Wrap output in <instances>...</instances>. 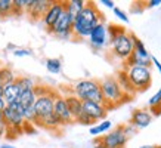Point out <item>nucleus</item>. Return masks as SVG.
Wrapping results in <instances>:
<instances>
[{"mask_svg":"<svg viewBox=\"0 0 161 148\" xmlns=\"http://www.w3.org/2000/svg\"><path fill=\"white\" fill-rule=\"evenodd\" d=\"M101 5H103L105 8H109V9H114L115 8V3L112 0H101Z\"/></svg>","mask_w":161,"mask_h":148,"instance_id":"7c9ffc66","label":"nucleus"},{"mask_svg":"<svg viewBox=\"0 0 161 148\" xmlns=\"http://www.w3.org/2000/svg\"><path fill=\"white\" fill-rule=\"evenodd\" d=\"M16 80L14 70L9 65H2L0 67V86H8V84L14 83Z\"/></svg>","mask_w":161,"mask_h":148,"instance_id":"aec40b11","label":"nucleus"},{"mask_svg":"<svg viewBox=\"0 0 161 148\" xmlns=\"http://www.w3.org/2000/svg\"><path fill=\"white\" fill-rule=\"evenodd\" d=\"M84 6H86V2H84V0H67V2H64L65 12H68L73 18H75V16L84 9Z\"/></svg>","mask_w":161,"mask_h":148,"instance_id":"a211bd4d","label":"nucleus"},{"mask_svg":"<svg viewBox=\"0 0 161 148\" xmlns=\"http://www.w3.org/2000/svg\"><path fill=\"white\" fill-rule=\"evenodd\" d=\"M112 10H114V15L117 16L118 20H121L124 24H127V22H129V16H127V14L123 9H120V8H114Z\"/></svg>","mask_w":161,"mask_h":148,"instance_id":"cd10ccee","label":"nucleus"},{"mask_svg":"<svg viewBox=\"0 0 161 148\" xmlns=\"http://www.w3.org/2000/svg\"><path fill=\"white\" fill-rule=\"evenodd\" d=\"M36 99H37V95H36L34 89H27V90H22V92H21V96H19V99H18V104H19L24 110L33 108Z\"/></svg>","mask_w":161,"mask_h":148,"instance_id":"f3484780","label":"nucleus"},{"mask_svg":"<svg viewBox=\"0 0 161 148\" xmlns=\"http://www.w3.org/2000/svg\"><path fill=\"white\" fill-rule=\"evenodd\" d=\"M6 130H8V128H6V123H5V120H3L2 111H0V138L6 135Z\"/></svg>","mask_w":161,"mask_h":148,"instance_id":"c756f323","label":"nucleus"},{"mask_svg":"<svg viewBox=\"0 0 161 148\" xmlns=\"http://www.w3.org/2000/svg\"><path fill=\"white\" fill-rule=\"evenodd\" d=\"M99 84H101V92L103 96V105L108 111L111 108H117V107L133 99L132 96H129L127 94L123 92V89L120 88V84L117 83L114 76H108V77L102 79L99 82Z\"/></svg>","mask_w":161,"mask_h":148,"instance_id":"7ed1b4c3","label":"nucleus"},{"mask_svg":"<svg viewBox=\"0 0 161 148\" xmlns=\"http://www.w3.org/2000/svg\"><path fill=\"white\" fill-rule=\"evenodd\" d=\"M160 147H161V145H160Z\"/></svg>","mask_w":161,"mask_h":148,"instance_id":"ea45409f","label":"nucleus"},{"mask_svg":"<svg viewBox=\"0 0 161 148\" xmlns=\"http://www.w3.org/2000/svg\"><path fill=\"white\" fill-rule=\"evenodd\" d=\"M21 92H22V89H21V86L18 84L16 80H15L14 83L8 84V86H3V99H5L6 105L18 102V99L21 96Z\"/></svg>","mask_w":161,"mask_h":148,"instance_id":"2eb2a0df","label":"nucleus"},{"mask_svg":"<svg viewBox=\"0 0 161 148\" xmlns=\"http://www.w3.org/2000/svg\"><path fill=\"white\" fill-rule=\"evenodd\" d=\"M14 5V15H22L27 8V0H12Z\"/></svg>","mask_w":161,"mask_h":148,"instance_id":"393cba45","label":"nucleus"},{"mask_svg":"<svg viewBox=\"0 0 161 148\" xmlns=\"http://www.w3.org/2000/svg\"><path fill=\"white\" fill-rule=\"evenodd\" d=\"M22 113H24V108H22L18 102L9 104V105H6L5 108H3L2 116H3V120H5L6 128H8L6 135H10V133L14 132L15 138H16L19 133H22L25 130V128H27L28 123L24 120Z\"/></svg>","mask_w":161,"mask_h":148,"instance_id":"39448f33","label":"nucleus"},{"mask_svg":"<svg viewBox=\"0 0 161 148\" xmlns=\"http://www.w3.org/2000/svg\"><path fill=\"white\" fill-rule=\"evenodd\" d=\"M73 22H74V18L68 12L64 10L62 15H61L58 18V21L55 22V25L49 30V33L59 40L73 39Z\"/></svg>","mask_w":161,"mask_h":148,"instance_id":"6e6552de","label":"nucleus"},{"mask_svg":"<svg viewBox=\"0 0 161 148\" xmlns=\"http://www.w3.org/2000/svg\"><path fill=\"white\" fill-rule=\"evenodd\" d=\"M53 114L59 118V122L62 123V126L74 123L73 117H71V114H69L68 105H67V102H65V98H64V95H61V94H56V96H55Z\"/></svg>","mask_w":161,"mask_h":148,"instance_id":"9d476101","label":"nucleus"},{"mask_svg":"<svg viewBox=\"0 0 161 148\" xmlns=\"http://www.w3.org/2000/svg\"><path fill=\"white\" fill-rule=\"evenodd\" d=\"M103 21L102 12L98 9L95 2H86L84 9L74 18L73 22V37L74 39H86L99 22Z\"/></svg>","mask_w":161,"mask_h":148,"instance_id":"f257e3e1","label":"nucleus"},{"mask_svg":"<svg viewBox=\"0 0 161 148\" xmlns=\"http://www.w3.org/2000/svg\"><path fill=\"white\" fill-rule=\"evenodd\" d=\"M139 148H161L160 145H142V147Z\"/></svg>","mask_w":161,"mask_h":148,"instance_id":"f704fd0d","label":"nucleus"},{"mask_svg":"<svg viewBox=\"0 0 161 148\" xmlns=\"http://www.w3.org/2000/svg\"><path fill=\"white\" fill-rule=\"evenodd\" d=\"M64 10H65V8H64V2H59V0H52L49 9L46 10V14H44L43 18H42V21H43L44 27L47 28V31H49V30L55 25V22L58 21V18L62 15Z\"/></svg>","mask_w":161,"mask_h":148,"instance_id":"9b49d317","label":"nucleus"},{"mask_svg":"<svg viewBox=\"0 0 161 148\" xmlns=\"http://www.w3.org/2000/svg\"><path fill=\"white\" fill-rule=\"evenodd\" d=\"M0 96H3V86H0Z\"/></svg>","mask_w":161,"mask_h":148,"instance_id":"4c0bfd02","label":"nucleus"},{"mask_svg":"<svg viewBox=\"0 0 161 148\" xmlns=\"http://www.w3.org/2000/svg\"><path fill=\"white\" fill-rule=\"evenodd\" d=\"M83 113L87 114L89 118L92 120L93 123L101 122L107 117L108 110L101 105V104H95V102H83Z\"/></svg>","mask_w":161,"mask_h":148,"instance_id":"4468645a","label":"nucleus"},{"mask_svg":"<svg viewBox=\"0 0 161 148\" xmlns=\"http://www.w3.org/2000/svg\"><path fill=\"white\" fill-rule=\"evenodd\" d=\"M89 42L92 44L93 49H102L103 46L108 43V33H107V25L105 22H99L95 28L90 31V34H89Z\"/></svg>","mask_w":161,"mask_h":148,"instance_id":"f8f14e48","label":"nucleus"},{"mask_svg":"<svg viewBox=\"0 0 161 148\" xmlns=\"http://www.w3.org/2000/svg\"><path fill=\"white\" fill-rule=\"evenodd\" d=\"M0 67H2V62H0Z\"/></svg>","mask_w":161,"mask_h":148,"instance_id":"58836bf2","label":"nucleus"},{"mask_svg":"<svg viewBox=\"0 0 161 148\" xmlns=\"http://www.w3.org/2000/svg\"><path fill=\"white\" fill-rule=\"evenodd\" d=\"M16 82H18V84L21 86L22 90L36 88V82L31 79V77H27V76H19V77H16Z\"/></svg>","mask_w":161,"mask_h":148,"instance_id":"b1692460","label":"nucleus"},{"mask_svg":"<svg viewBox=\"0 0 161 148\" xmlns=\"http://www.w3.org/2000/svg\"><path fill=\"white\" fill-rule=\"evenodd\" d=\"M10 15H14L12 0H0V18H8Z\"/></svg>","mask_w":161,"mask_h":148,"instance_id":"5701e85b","label":"nucleus"},{"mask_svg":"<svg viewBox=\"0 0 161 148\" xmlns=\"http://www.w3.org/2000/svg\"><path fill=\"white\" fill-rule=\"evenodd\" d=\"M161 5V0H149V2H147V8H157V6Z\"/></svg>","mask_w":161,"mask_h":148,"instance_id":"2f4dec72","label":"nucleus"},{"mask_svg":"<svg viewBox=\"0 0 161 148\" xmlns=\"http://www.w3.org/2000/svg\"><path fill=\"white\" fill-rule=\"evenodd\" d=\"M151 122H152V116L148 110L136 108V110H133L132 114H130L129 124L136 129H143V128H148L151 124Z\"/></svg>","mask_w":161,"mask_h":148,"instance_id":"ddd939ff","label":"nucleus"},{"mask_svg":"<svg viewBox=\"0 0 161 148\" xmlns=\"http://www.w3.org/2000/svg\"><path fill=\"white\" fill-rule=\"evenodd\" d=\"M126 71L127 79L132 84L135 94H142L151 88L152 83V73L151 68H145V67H123Z\"/></svg>","mask_w":161,"mask_h":148,"instance_id":"423d86ee","label":"nucleus"},{"mask_svg":"<svg viewBox=\"0 0 161 148\" xmlns=\"http://www.w3.org/2000/svg\"><path fill=\"white\" fill-rule=\"evenodd\" d=\"M0 148H15V147H12V145H8V144H3Z\"/></svg>","mask_w":161,"mask_h":148,"instance_id":"e433bc0d","label":"nucleus"},{"mask_svg":"<svg viewBox=\"0 0 161 148\" xmlns=\"http://www.w3.org/2000/svg\"><path fill=\"white\" fill-rule=\"evenodd\" d=\"M46 68L52 74H59L62 70V62L58 58H49L46 59Z\"/></svg>","mask_w":161,"mask_h":148,"instance_id":"4be33fe9","label":"nucleus"},{"mask_svg":"<svg viewBox=\"0 0 161 148\" xmlns=\"http://www.w3.org/2000/svg\"><path fill=\"white\" fill-rule=\"evenodd\" d=\"M71 94H74L83 102H95V104L103 105V96H102V92H101L99 80H95V79L78 80L77 83L73 86V92Z\"/></svg>","mask_w":161,"mask_h":148,"instance_id":"20e7f679","label":"nucleus"},{"mask_svg":"<svg viewBox=\"0 0 161 148\" xmlns=\"http://www.w3.org/2000/svg\"><path fill=\"white\" fill-rule=\"evenodd\" d=\"M108 40L111 44V52L114 56L121 59L123 62L126 61L133 50V42L130 37V33H127L126 28L121 25L111 24L107 27Z\"/></svg>","mask_w":161,"mask_h":148,"instance_id":"f03ea898","label":"nucleus"},{"mask_svg":"<svg viewBox=\"0 0 161 148\" xmlns=\"http://www.w3.org/2000/svg\"><path fill=\"white\" fill-rule=\"evenodd\" d=\"M127 141H129V136L126 135L124 124H118L117 128L112 129L107 135L98 136L95 144H102L107 148H126Z\"/></svg>","mask_w":161,"mask_h":148,"instance_id":"0eeeda50","label":"nucleus"},{"mask_svg":"<svg viewBox=\"0 0 161 148\" xmlns=\"http://www.w3.org/2000/svg\"><path fill=\"white\" fill-rule=\"evenodd\" d=\"M6 107V102L5 99H3V96H0V111H3V108Z\"/></svg>","mask_w":161,"mask_h":148,"instance_id":"72a5a7b5","label":"nucleus"},{"mask_svg":"<svg viewBox=\"0 0 161 148\" xmlns=\"http://www.w3.org/2000/svg\"><path fill=\"white\" fill-rule=\"evenodd\" d=\"M151 62H152L154 65H155L157 70H158V71H160V74H161V62H160V61H158V59H157L155 56H152V58H151Z\"/></svg>","mask_w":161,"mask_h":148,"instance_id":"473e14b6","label":"nucleus"},{"mask_svg":"<svg viewBox=\"0 0 161 148\" xmlns=\"http://www.w3.org/2000/svg\"><path fill=\"white\" fill-rule=\"evenodd\" d=\"M93 148H107V147H103L102 144H95V147Z\"/></svg>","mask_w":161,"mask_h":148,"instance_id":"c9c22d12","label":"nucleus"},{"mask_svg":"<svg viewBox=\"0 0 161 148\" xmlns=\"http://www.w3.org/2000/svg\"><path fill=\"white\" fill-rule=\"evenodd\" d=\"M74 123H78V124H83V126H90V124H93V122L89 118L87 114L81 113L80 116H78L75 120H74Z\"/></svg>","mask_w":161,"mask_h":148,"instance_id":"bb28decb","label":"nucleus"},{"mask_svg":"<svg viewBox=\"0 0 161 148\" xmlns=\"http://www.w3.org/2000/svg\"><path fill=\"white\" fill-rule=\"evenodd\" d=\"M37 124H39V126H42V128H44V129H47V130H58L59 128H62V123L59 122V118L56 117L53 113L49 114L47 117H44V118H42V120H39V122H37Z\"/></svg>","mask_w":161,"mask_h":148,"instance_id":"6ab92c4d","label":"nucleus"},{"mask_svg":"<svg viewBox=\"0 0 161 148\" xmlns=\"http://www.w3.org/2000/svg\"><path fill=\"white\" fill-rule=\"evenodd\" d=\"M50 3L52 0H27L25 12L33 22H37V21H42L46 10L49 9Z\"/></svg>","mask_w":161,"mask_h":148,"instance_id":"1a4fd4ad","label":"nucleus"},{"mask_svg":"<svg viewBox=\"0 0 161 148\" xmlns=\"http://www.w3.org/2000/svg\"><path fill=\"white\" fill-rule=\"evenodd\" d=\"M148 105H149V108H154V107H160V105H161V88L158 89L155 94L151 96V99L148 101Z\"/></svg>","mask_w":161,"mask_h":148,"instance_id":"a878e982","label":"nucleus"},{"mask_svg":"<svg viewBox=\"0 0 161 148\" xmlns=\"http://www.w3.org/2000/svg\"><path fill=\"white\" fill-rule=\"evenodd\" d=\"M14 55L15 56H31L33 52L30 49H14Z\"/></svg>","mask_w":161,"mask_h":148,"instance_id":"c85d7f7f","label":"nucleus"},{"mask_svg":"<svg viewBox=\"0 0 161 148\" xmlns=\"http://www.w3.org/2000/svg\"><path fill=\"white\" fill-rule=\"evenodd\" d=\"M111 128H112V122H109V120H102L101 123L93 124L89 132H90V135H93V136H99V135L108 132Z\"/></svg>","mask_w":161,"mask_h":148,"instance_id":"412c9836","label":"nucleus"},{"mask_svg":"<svg viewBox=\"0 0 161 148\" xmlns=\"http://www.w3.org/2000/svg\"><path fill=\"white\" fill-rule=\"evenodd\" d=\"M64 98H65V102H67V105H68L71 117H73V120H75L80 114L83 113V101H80L74 94L64 95Z\"/></svg>","mask_w":161,"mask_h":148,"instance_id":"dca6fc26","label":"nucleus"}]
</instances>
